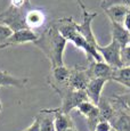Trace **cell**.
Segmentation results:
<instances>
[{
    "label": "cell",
    "mask_w": 130,
    "mask_h": 131,
    "mask_svg": "<svg viewBox=\"0 0 130 131\" xmlns=\"http://www.w3.org/2000/svg\"><path fill=\"white\" fill-rule=\"evenodd\" d=\"M66 43L67 40L62 37L56 25L48 27L42 33V36L39 37V39L34 42V45L39 47L42 50V52L49 58L51 63V69L64 65L63 56Z\"/></svg>",
    "instance_id": "obj_1"
},
{
    "label": "cell",
    "mask_w": 130,
    "mask_h": 131,
    "mask_svg": "<svg viewBox=\"0 0 130 131\" xmlns=\"http://www.w3.org/2000/svg\"><path fill=\"white\" fill-rule=\"evenodd\" d=\"M62 98V105L59 110L65 114H70L71 111L74 108H78L80 104L88 100L86 91L81 90H73L70 88H64V89L57 91Z\"/></svg>",
    "instance_id": "obj_2"
},
{
    "label": "cell",
    "mask_w": 130,
    "mask_h": 131,
    "mask_svg": "<svg viewBox=\"0 0 130 131\" xmlns=\"http://www.w3.org/2000/svg\"><path fill=\"white\" fill-rule=\"evenodd\" d=\"M97 51L99 52V55L102 56V58L106 64H109L110 66H112L113 69H121L122 60H121V49L122 47L117 43L114 39H112V41L106 46H98L96 47Z\"/></svg>",
    "instance_id": "obj_3"
},
{
    "label": "cell",
    "mask_w": 130,
    "mask_h": 131,
    "mask_svg": "<svg viewBox=\"0 0 130 131\" xmlns=\"http://www.w3.org/2000/svg\"><path fill=\"white\" fill-rule=\"evenodd\" d=\"M0 24L7 25L13 30V32L27 29L25 23V16L22 13V9L15 8L13 6L9 7L8 10L0 14Z\"/></svg>",
    "instance_id": "obj_4"
},
{
    "label": "cell",
    "mask_w": 130,
    "mask_h": 131,
    "mask_svg": "<svg viewBox=\"0 0 130 131\" xmlns=\"http://www.w3.org/2000/svg\"><path fill=\"white\" fill-rule=\"evenodd\" d=\"M90 80H91V78L88 73V70L82 69V67H75L74 70H71L66 87L73 90L86 91Z\"/></svg>",
    "instance_id": "obj_5"
},
{
    "label": "cell",
    "mask_w": 130,
    "mask_h": 131,
    "mask_svg": "<svg viewBox=\"0 0 130 131\" xmlns=\"http://www.w3.org/2000/svg\"><path fill=\"white\" fill-rule=\"evenodd\" d=\"M78 112L81 115H83L87 120V124L90 131L96 130L97 124L101 121V115H99V110L98 106H96L95 104H92L90 100H86L82 104L79 105V107L77 108Z\"/></svg>",
    "instance_id": "obj_6"
},
{
    "label": "cell",
    "mask_w": 130,
    "mask_h": 131,
    "mask_svg": "<svg viewBox=\"0 0 130 131\" xmlns=\"http://www.w3.org/2000/svg\"><path fill=\"white\" fill-rule=\"evenodd\" d=\"M115 114L110 121L113 130L115 131H130V111L124 108L115 100Z\"/></svg>",
    "instance_id": "obj_7"
},
{
    "label": "cell",
    "mask_w": 130,
    "mask_h": 131,
    "mask_svg": "<svg viewBox=\"0 0 130 131\" xmlns=\"http://www.w3.org/2000/svg\"><path fill=\"white\" fill-rule=\"evenodd\" d=\"M82 13H83V19H82V23L78 24V26H77L78 27V32L92 47L96 48L98 46V42H97L94 32H92L91 23H92V19L95 18V16H96L97 14L96 13H89L87 9L86 10H82Z\"/></svg>",
    "instance_id": "obj_8"
},
{
    "label": "cell",
    "mask_w": 130,
    "mask_h": 131,
    "mask_svg": "<svg viewBox=\"0 0 130 131\" xmlns=\"http://www.w3.org/2000/svg\"><path fill=\"white\" fill-rule=\"evenodd\" d=\"M39 39V36L31 29H23L16 31L12 34V37L5 42V45L1 47V49L4 48H8L15 45H22V43H26V42H36Z\"/></svg>",
    "instance_id": "obj_9"
},
{
    "label": "cell",
    "mask_w": 130,
    "mask_h": 131,
    "mask_svg": "<svg viewBox=\"0 0 130 131\" xmlns=\"http://www.w3.org/2000/svg\"><path fill=\"white\" fill-rule=\"evenodd\" d=\"M114 70L112 66L106 64L105 62H91L90 66L88 69V73L91 79H104V80H112Z\"/></svg>",
    "instance_id": "obj_10"
},
{
    "label": "cell",
    "mask_w": 130,
    "mask_h": 131,
    "mask_svg": "<svg viewBox=\"0 0 130 131\" xmlns=\"http://www.w3.org/2000/svg\"><path fill=\"white\" fill-rule=\"evenodd\" d=\"M58 30V32L62 34V37L65 38L67 41H71L74 37L78 34V24L73 21L72 17H63L57 21L55 24Z\"/></svg>",
    "instance_id": "obj_11"
},
{
    "label": "cell",
    "mask_w": 130,
    "mask_h": 131,
    "mask_svg": "<svg viewBox=\"0 0 130 131\" xmlns=\"http://www.w3.org/2000/svg\"><path fill=\"white\" fill-rule=\"evenodd\" d=\"M107 80L104 79H91L89 82L88 87L86 89V94L88 97V100H90L92 104H95L97 106L102 98V92L106 84Z\"/></svg>",
    "instance_id": "obj_12"
},
{
    "label": "cell",
    "mask_w": 130,
    "mask_h": 131,
    "mask_svg": "<svg viewBox=\"0 0 130 131\" xmlns=\"http://www.w3.org/2000/svg\"><path fill=\"white\" fill-rule=\"evenodd\" d=\"M51 110V108H50ZM51 112L54 113V123L56 131H67L74 128L73 121H72L70 114H65L58 108H52Z\"/></svg>",
    "instance_id": "obj_13"
},
{
    "label": "cell",
    "mask_w": 130,
    "mask_h": 131,
    "mask_svg": "<svg viewBox=\"0 0 130 131\" xmlns=\"http://www.w3.org/2000/svg\"><path fill=\"white\" fill-rule=\"evenodd\" d=\"M129 8L122 5H115V6L109 7L107 9H105L107 17L110 18L111 23H119V24H123L124 18L127 16Z\"/></svg>",
    "instance_id": "obj_14"
},
{
    "label": "cell",
    "mask_w": 130,
    "mask_h": 131,
    "mask_svg": "<svg viewBox=\"0 0 130 131\" xmlns=\"http://www.w3.org/2000/svg\"><path fill=\"white\" fill-rule=\"evenodd\" d=\"M129 38H130V32L123 26V24L112 23V39L117 41V43L122 48L128 46Z\"/></svg>",
    "instance_id": "obj_15"
},
{
    "label": "cell",
    "mask_w": 130,
    "mask_h": 131,
    "mask_svg": "<svg viewBox=\"0 0 130 131\" xmlns=\"http://www.w3.org/2000/svg\"><path fill=\"white\" fill-rule=\"evenodd\" d=\"M27 83V79L17 78L6 71H0V87H16L23 88Z\"/></svg>",
    "instance_id": "obj_16"
},
{
    "label": "cell",
    "mask_w": 130,
    "mask_h": 131,
    "mask_svg": "<svg viewBox=\"0 0 130 131\" xmlns=\"http://www.w3.org/2000/svg\"><path fill=\"white\" fill-rule=\"evenodd\" d=\"M37 116L40 122V131H56L54 123V113L50 108L41 110Z\"/></svg>",
    "instance_id": "obj_17"
},
{
    "label": "cell",
    "mask_w": 130,
    "mask_h": 131,
    "mask_svg": "<svg viewBox=\"0 0 130 131\" xmlns=\"http://www.w3.org/2000/svg\"><path fill=\"white\" fill-rule=\"evenodd\" d=\"M98 110L99 115H101V121H111L112 117L115 114V106L113 103H111L106 98H101L98 103Z\"/></svg>",
    "instance_id": "obj_18"
},
{
    "label": "cell",
    "mask_w": 130,
    "mask_h": 131,
    "mask_svg": "<svg viewBox=\"0 0 130 131\" xmlns=\"http://www.w3.org/2000/svg\"><path fill=\"white\" fill-rule=\"evenodd\" d=\"M45 22V15L42 12L38 10V9H32V10L27 12L25 15V23L27 29H36L44 24Z\"/></svg>",
    "instance_id": "obj_19"
},
{
    "label": "cell",
    "mask_w": 130,
    "mask_h": 131,
    "mask_svg": "<svg viewBox=\"0 0 130 131\" xmlns=\"http://www.w3.org/2000/svg\"><path fill=\"white\" fill-rule=\"evenodd\" d=\"M112 80L130 89V66H122L121 69H115Z\"/></svg>",
    "instance_id": "obj_20"
},
{
    "label": "cell",
    "mask_w": 130,
    "mask_h": 131,
    "mask_svg": "<svg viewBox=\"0 0 130 131\" xmlns=\"http://www.w3.org/2000/svg\"><path fill=\"white\" fill-rule=\"evenodd\" d=\"M13 30L10 27H8L5 24H0V48L5 45V42L12 37L13 34Z\"/></svg>",
    "instance_id": "obj_21"
},
{
    "label": "cell",
    "mask_w": 130,
    "mask_h": 131,
    "mask_svg": "<svg viewBox=\"0 0 130 131\" xmlns=\"http://www.w3.org/2000/svg\"><path fill=\"white\" fill-rule=\"evenodd\" d=\"M115 5H122V6L130 8V0H103L102 1V8L105 10L109 7L115 6Z\"/></svg>",
    "instance_id": "obj_22"
},
{
    "label": "cell",
    "mask_w": 130,
    "mask_h": 131,
    "mask_svg": "<svg viewBox=\"0 0 130 131\" xmlns=\"http://www.w3.org/2000/svg\"><path fill=\"white\" fill-rule=\"evenodd\" d=\"M114 99H115L119 104H121L124 108L130 111V92L123 94V95H117L114 97Z\"/></svg>",
    "instance_id": "obj_23"
},
{
    "label": "cell",
    "mask_w": 130,
    "mask_h": 131,
    "mask_svg": "<svg viewBox=\"0 0 130 131\" xmlns=\"http://www.w3.org/2000/svg\"><path fill=\"white\" fill-rule=\"evenodd\" d=\"M121 60L123 66H130V46L121 49Z\"/></svg>",
    "instance_id": "obj_24"
},
{
    "label": "cell",
    "mask_w": 130,
    "mask_h": 131,
    "mask_svg": "<svg viewBox=\"0 0 130 131\" xmlns=\"http://www.w3.org/2000/svg\"><path fill=\"white\" fill-rule=\"evenodd\" d=\"M112 130H113V128H112L111 123L109 121H99L95 131H112Z\"/></svg>",
    "instance_id": "obj_25"
},
{
    "label": "cell",
    "mask_w": 130,
    "mask_h": 131,
    "mask_svg": "<svg viewBox=\"0 0 130 131\" xmlns=\"http://www.w3.org/2000/svg\"><path fill=\"white\" fill-rule=\"evenodd\" d=\"M10 2H12L10 6L15 7V8H19V9H22L24 6L29 5V0H10Z\"/></svg>",
    "instance_id": "obj_26"
},
{
    "label": "cell",
    "mask_w": 130,
    "mask_h": 131,
    "mask_svg": "<svg viewBox=\"0 0 130 131\" xmlns=\"http://www.w3.org/2000/svg\"><path fill=\"white\" fill-rule=\"evenodd\" d=\"M24 131H40V122H39L38 116H36V119L32 122V124L29 128H26Z\"/></svg>",
    "instance_id": "obj_27"
},
{
    "label": "cell",
    "mask_w": 130,
    "mask_h": 131,
    "mask_svg": "<svg viewBox=\"0 0 130 131\" xmlns=\"http://www.w3.org/2000/svg\"><path fill=\"white\" fill-rule=\"evenodd\" d=\"M123 26L126 27V29H127V30H128V31L130 32V8H129L128 13H127V16H126V18H124Z\"/></svg>",
    "instance_id": "obj_28"
},
{
    "label": "cell",
    "mask_w": 130,
    "mask_h": 131,
    "mask_svg": "<svg viewBox=\"0 0 130 131\" xmlns=\"http://www.w3.org/2000/svg\"><path fill=\"white\" fill-rule=\"evenodd\" d=\"M77 1H78V4L80 5V7H81V9H82V10H86V6H84V4H83V2H82L81 0H77Z\"/></svg>",
    "instance_id": "obj_29"
},
{
    "label": "cell",
    "mask_w": 130,
    "mask_h": 131,
    "mask_svg": "<svg viewBox=\"0 0 130 131\" xmlns=\"http://www.w3.org/2000/svg\"><path fill=\"white\" fill-rule=\"evenodd\" d=\"M1 110H2V103H1V100H0V112H1Z\"/></svg>",
    "instance_id": "obj_30"
},
{
    "label": "cell",
    "mask_w": 130,
    "mask_h": 131,
    "mask_svg": "<svg viewBox=\"0 0 130 131\" xmlns=\"http://www.w3.org/2000/svg\"><path fill=\"white\" fill-rule=\"evenodd\" d=\"M67 131H77L75 128H72V129H70V130H67Z\"/></svg>",
    "instance_id": "obj_31"
},
{
    "label": "cell",
    "mask_w": 130,
    "mask_h": 131,
    "mask_svg": "<svg viewBox=\"0 0 130 131\" xmlns=\"http://www.w3.org/2000/svg\"><path fill=\"white\" fill-rule=\"evenodd\" d=\"M128 46H130V38H129V43H128Z\"/></svg>",
    "instance_id": "obj_32"
},
{
    "label": "cell",
    "mask_w": 130,
    "mask_h": 131,
    "mask_svg": "<svg viewBox=\"0 0 130 131\" xmlns=\"http://www.w3.org/2000/svg\"><path fill=\"white\" fill-rule=\"evenodd\" d=\"M112 131H115V130H112Z\"/></svg>",
    "instance_id": "obj_33"
}]
</instances>
